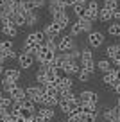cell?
Returning <instances> with one entry per match:
<instances>
[{
	"mask_svg": "<svg viewBox=\"0 0 120 122\" xmlns=\"http://www.w3.org/2000/svg\"><path fill=\"white\" fill-rule=\"evenodd\" d=\"M0 43H2V50H9L15 47V41H13V38H5V40H0Z\"/></svg>",
	"mask_w": 120,
	"mask_h": 122,
	"instance_id": "60d3db41",
	"label": "cell"
},
{
	"mask_svg": "<svg viewBox=\"0 0 120 122\" xmlns=\"http://www.w3.org/2000/svg\"><path fill=\"white\" fill-rule=\"evenodd\" d=\"M4 68H5V66H4V63H0V76L4 74Z\"/></svg>",
	"mask_w": 120,
	"mask_h": 122,
	"instance_id": "f5cc1de1",
	"label": "cell"
},
{
	"mask_svg": "<svg viewBox=\"0 0 120 122\" xmlns=\"http://www.w3.org/2000/svg\"><path fill=\"white\" fill-rule=\"evenodd\" d=\"M81 22V27H83V32H91L93 30V22L88 18H77Z\"/></svg>",
	"mask_w": 120,
	"mask_h": 122,
	"instance_id": "1f68e13d",
	"label": "cell"
},
{
	"mask_svg": "<svg viewBox=\"0 0 120 122\" xmlns=\"http://www.w3.org/2000/svg\"><path fill=\"white\" fill-rule=\"evenodd\" d=\"M36 49H38V43H32V41H23V45H22V50L23 52H29V54H34L36 52Z\"/></svg>",
	"mask_w": 120,
	"mask_h": 122,
	"instance_id": "e575fe53",
	"label": "cell"
},
{
	"mask_svg": "<svg viewBox=\"0 0 120 122\" xmlns=\"http://www.w3.org/2000/svg\"><path fill=\"white\" fill-rule=\"evenodd\" d=\"M59 2H61V5H63V7H65V9H68V7H72V5H74V4H75L74 0H59Z\"/></svg>",
	"mask_w": 120,
	"mask_h": 122,
	"instance_id": "bcb514c9",
	"label": "cell"
},
{
	"mask_svg": "<svg viewBox=\"0 0 120 122\" xmlns=\"http://www.w3.org/2000/svg\"><path fill=\"white\" fill-rule=\"evenodd\" d=\"M43 32L47 34V38H59L63 30H61V27L52 20V22L45 23V27H43Z\"/></svg>",
	"mask_w": 120,
	"mask_h": 122,
	"instance_id": "ba28073f",
	"label": "cell"
},
{
	"mask_svg": "<svg viewBox=\"0 0 120 122\" xmlns=\"http://www.w3.org/2000/svg\"><path fill=\"white\" fill-rule=\"evenodd\" d=\"M111 63H113V66H115V68H120V54H116V56L113 57Z\"/></svg>",
	"mask_w": 120,
	"mask_h": 122,
	"instance_id": "7dc6e473",
	"label": "cell"
},
{
	"mask_svg": "<svg viewBox=\"0 0 120 122\" xmlns=\"http://www.w3.org/2000/svg\"><path fill=\"white\" fill-rule=\"evenodd\" d=\"M11 22L15 23L18 29H20V27H25V16H23L22 13H13V15H11Z\"/></svg>",
	"mask_w": 120,
	"mask_h": 122,
	"instance_id": "484cf974",
	"label": "cell"
},
{
	"mask_svg": "<svg viewBox=\"0 0 120 122\" xmlns=\"http://www.w3.org/2000/svg\"><path fill=\"white\" fill-rule=\"evenodd\" d=\"M83 122H97V113H93V111H83Z\"/></svg>",
	"mask_w": 120,
	"mask_h": 122,
	"instance_id": "8d00e7d4",
	"label": "cell"
},
{
	"mask_svg": "<svg viewBox=\"0 0 120 122\" xmlns=\"http://www.w3.org/2000/svg\"><path fill=\"white\" fill-rule=\"evenodd\" d=\"M95 65H97V70H99V72H102V74H108V72H111V70L115 68L109 59H100V61H97Z\"/></svg>",
	"mask_w": 120,
	"mask_h": 122,
	"instance_id": "44dd1931",
	"label": "cell"
},
{
	"mask_svg": "<svg viewBox=\"0 0 120 122\" xmlns=\"http://www.w3.org/2000/svg\"><path fill=\"white\" fill-rule=\"evenodd\" d=\"M25 95L29 97V99H32L34 102H36V106H38V104H41V101H43V86H41V84L27 86L25 88Z\"/></svg>",
	"mask_w": 120,
	"mask_h": 122,
	"instance_id": "3957f363",
	"label": "cell"
},
{
	"mask_svg": "<svg viewBox=\"0 0 120 122\" xmlns=\"http://www.w3.org/2000/svg\"><path fill=\"white\" fill-rule=\"evenodd\" d=\"M108 34L111 36V38H120V22L109 23L108 25Z\"/></svg>",
	"mask_w": 120,
	"mask_h": 122,
	"instance_id": "4316f807",
	"label": "cell"
},
{
	"mask_svg": "<svg viewBox=\"0 0 120 122\" xmlns=\"http://www.w3.org/2000/svg\"><path fill=\"white\" fill-rule=\"evenodd\" d=\"M116 54H120L118 43H116V45H108V47H106V56H108L109 59H113V57H115Z\"/></svg>",
	"mask_w": 120,
	"mask_h": 122,
	"instance_id": "836d02e7",
	"label": "cell"
},
{
	"mask_svg": "<svg viewBox=\"0 0 120 122\" xmlns=\"http://www.w3.org/2000/svg\"><path fill=\"white\" fill-rule=\"evenodd\" d=\"M99 102H83V111H93V113H99Z\"/></svg>",
	"mask_w": 120,
	"mask_h": 122,
	"instance_id": "f35d334b",
	"label": "cell"
},
{
	"mask_svg": "<svg viewBox=\"0 0 120 122\" xmlns=\"http://www.w3.org/2000/svg\"><path fill=\"white\" fill-rule=\"evenodd\" d=\"M57 102H59V97L50 95V93H45V92H43V101H41V104H43V106L56 108V106H57Z\"/></svg>",
	"mask_w": 120,
	"mask_h": 122,
	"instance_id": "7402d4cb",
	"label": "cell"
},
{
	"mask_svg": "<svg viewBox=\"0 0 120 122\" xmlns=\"http://www.w3.org/2000/svg\"><path fill=\"white\" fill-rule=\"evenodd\" d=\"M47 122H54V120H47Z\"/></svg>",
	"mask_w": 120,
	"mask_h": 122,
	"instance_id": "6f0895ef",
	"label": "cell"
},
{
	"mask_svg": "<svg viewBox=\"0 0 120 122\" xmlns=\"http://www.w3.org/2000/svg\"><path fill=\"white\" fill-rule=\"evenodd\" d=\"M91 76H93V74H90V72H86V70H79V74H77V77H79V81H81V83H88V81L91 79Z\"/></svg>",
	"mask_w": 120,
	"mask_h": 122,
	"instance_id": "74e56055",
	"label": "cell"
},
{
	"mask_svg": "<svg viewBox=\"0 0 120 122\" xmlns=\"http://www.w3.org/2000/svg\"><path fill=\"white\" fill-rule=\"evenodd\" d=\"M36 115H40L45 122L47 120H54V118H56V110H54V108H49V106L40 104V108H36Z\"/></svg>",
	"mask_w": 120,
	"mask_h": 122,
	"instance_id": "8fae6325",
	"label": "cell"
},
{
	"mask_svg": "<svg viewBox=\"0 0 120 122\" xmlns=\"http://www.w3.org/2000/svg\"><path fill=\"white\" fill-rule=\"evenodd\" d=\"M99 11H100V2L99 0H88L86 2V16L84 18L95 22V20H99Z\"/></svg>",
	"mask_w": 120,
	"mask_h": 122,
	"instance_id": "277c9868",
	"label": "cell"
},
{
	"mask_svg": "<svg viewBox=\"0 0 120 122\" xmlns=\"http://www.w3.org/2000/svg\"><path fill=\"white\" fill-rule=\"evenodd\" d=\"M104 32H100V30H91V32H88V38H86V41H88V47L90 49H99V47L104 43Z\"/></svg>",
	"mask_w": 120,
	"mask_h": 122,
	"instance_id": "5b68a950",
	"label": "cell"
},
{
	"mask_svg": "<svg viewBox=\"0 0 120 122\" xmlns=\"http://www.w3.org/2000/svg\"><path fill=\"white\" fill-rule=\"evenodd\" d=\"M47 11L52 16V15H56V13H59V11H66V9L61 5L59 0H47Z\"/></svg>",
	"mask_w": 120,
	"mask_h": 122,
	"instance_id": "ac0fdd59",
	"label": "cell"
},
{
	"mask_svg": "<svg viewBox=\"0 0 120 122\" xmlns=\"http://www.w3.org/2000/svg\"><path fill=\"white\" fill-rule=\"evenodd\" d=\"M74 2H75V4H86L88 0H74Z\"/></svg>",
	"mask_w": 120,
	"mask_h": 122,
	"instance_id": "816d5d0a",
	"label": "cell"
},
{
	"mask_svg": "<svg viewBox=\"0 0 120 122\" xmlns=\"http://www.w3.org/2000/svg\"><path fill=\"white\" fill-rule=\"evenodd\" d=\"M45 45L49 47L50 50H54V52H57V40H56V38H47Z\"/></svg>",
	"mask_w": 120,
	"mask_h": 122,
	"instance_id": "b9f144b4",
	"label": "cell"
},
{
	"mask_svg": "<svg viewBox=\"0 0 120 122\" xmlns=\"http://www.w3.org/2000/svg\"><path fill=\"white\" fill-rule=\"evenodd\" d=\"M102 83L106 84V86H109V88H115L116 84V81H115V77H113V74L111 72H108V74H104V77H102Z\"/></svg>",
	"mask_w": 120,
	"mask_h": 122,
	"instance_id": "d6a6232c",
	"label": "cell"
},
{
	"mask_svg": "<svg viewBox=\"0 0 120 122\" xmlns=\"http://www.w3.org/2000/svg\"><path fill=\"white\" fill-rule=\"evenodd\" d=\"M2 95H4V90H2V88H0V97H2Z\"/></svg>",
	"mask_w": 120,
	"mask_h": 122,
	"instance_id": "11a10c76",
	"label": "cell"
},
{
	"mask_svg": "<svg viewBox=\"0 0 120 122\" xmlns=\"http://www.w3.org/2000/svg\"><path fill=\"white\" fill-rule=\"evenodd\" d=\"M13 122H27V118H23L22 115H18V117H16V118H15Z\"/></svg>",
	"mask_w": 120,
	"mask_h": 122,
	"instance_id": "681fc988",
	"label": "cell"
},
{
	"mask_svg": "<svg viewBox=\"0 0 120 122\" xmlns=\"http://www.w3.org/2000/svg\"><path fill=\"white\" fill-rule=\"evenodd\" d=\"M63 70L66 76H77L79 70H81V65H79V59H66L63 65Z\"/></svg>",
	"mask_w": 120,
	"mask_h": 122,
	"instance_id": "9c48e42d",
	"label": "cell"
},
{
	"mask_svg": "<svg viewBox=\"0 0 120 122\" xmlns=\"http://www.w3.org/2000/svg\"><path fill=\"white\" fill-rule=\"evenodd\" d=\"M116 108L120 110V97H118V101H116Z\"/></svg>",
	"mask_w": 120,
	"mask_h": 122,
	"instance_id": "db71d44e",
	"label": "cell"
},
{
	"mask_svg": "<svg viewBox=\"0 0 120 122\" xmlns=\"http://www.w3.org/2000/svg\"><path fill=\"white\" fill-rule=\"evenodd\" d=\"M52 20L61 27V30L68 29V27H70V23H72V22H70V16H68L66 11H59V13H56V15H52Z\"/></svg>",
	"mask_w": 120,
	"mask_h": 122,
	"instance_id": "52a82bcc",
	"label": "cell"
},
{
	"mask_svg": "<svg viewBox=\"0 0 120 122\" xmlns=\"http://www.w3.org/2000/svg\"><path fill=\"white\" fill-rule=\"evenodd\" d=\"M57 88H61V90H74V79H72V76H66V74H65L63 77H59Z\"/></svg>",
	"mask_w": 120,
	"mask_h": 122,
	"instance_id": "d6986e66",
	"label": "cell"
},
{
	"mask_svg": "<svg viewBox=\"0 0 120 122\" xmlns=\"http://www.w3.org/2000/svg\"><path fill=\"white\" fill-rule=\"evenodd\" d=\"M15 86H18V81H13V79H7V77H2V81H0V88L4 90V93H9Z\"/></svg>",
	"mask_w": 120,
	"mask_h": 122,
	"instance_id": "603a6c76",
	"label": "cell"
},
{
	"mask_svg": "<svg viewBox=\"0 0 120 122\" xmlns=\"http://www.w3.org/2000/svg\"><path fill=\"white\" fill-rule=\"evenodd\" d=\"M18 68L20 70H30L34 66V63H36V59H34V54H29V52H20L18 54Z\"/></svg>",
	"mask_w": 120,
	"mask_h": 122,
	"instance_id": "7a4b0ae2",
	"label": "cell"
},
{
	"mask_svg": "<svg viewBox=\"0 0 120 122\" xmlns=\"http://www.w3.org/2000/svg\"><path fill=\"white\" fill-rule=\"evenodd\" d=\"M0 63H2V59H0Z\"/></svg>",
	"mask_w": 120,
	"mask_h": 122,
	"instance_id": "680465c9",
	"label": "cell"
},
{
	"mask_svg": "<svg viewBox=\"0 0 120 122\" xmlns=\"http://www.w3.org/2000/svg\"><path fill=\"white\" fill-rule=\"evenodd\" d=\"M63 122H65V120H63Z\"/></svg>",
	"mask_w": 120,
	"mask_h": 122,
	"instance_id": "91938a15",
	"label": "cell"
},
{
	"mask_svg": "<svg viewBox=\"0 0 120 122\" xmlns=\"http://www.w3.org/2000/svg\"><path fill=\"white\" fill-rule=\"evenodd\" d=\"M7 95L13 99V102H20V101H23V99L27 97V95H25V88H22L20 84H18V86H15V88H13V90L9 92Z\"/></svg>",
	"mask_w": 120,
	"mask_h": 122,
	"instance_id": "9a60e30c",
	"label": "cell"
},
{
	"mask_svg": "<svg viewBox=\"0 0 120 122\" xmlns=\"http://www.w3.org/2000/svg\"><path fill=\"white\" fill-rule=\"evenodd\" d=\"M27 41H32V43H38V45H43L47 41V34L43 32V29H38V30H32L25 36Z\"/></svg>",
	"mask_w": 120,
	"mask_h": 122,
	"instance_id": "30bf717a",
	"label": "cell"
},
{
	"mask_svg": "<svg viewBox=\"0 0 120 122\" xmlns=\"http://www.w3.org/2000/svg\"><path fill=\"white\" fill-rule=\"evenodd\" d=\"M81 102H99V95L91 90H83L81 93H77Z\"/></svg>",
	"mask_w": 120,
	"mask_h": 122,
	"instance_id": "2e32d148",
	"label": "cell"
},
{
	"mask_svg": "<svg viewBox=\"0 0 120 122\" xmlns=\"http://www.w3.org/2000/svg\"><path fill=\"white\" fill-rule=\"evenodd\" d=\"M0 18H2V11H0Z\"/></svg>",
	"mask_w": 120,
	"mask_h": 122,
	"instance_id": "9f6ffc18",
	"label": "cell"
},
{
	"mask_svg": "<svg viewBox=\"0 0 120 122\" xmlns=\"http://www.w3.org/2000/svg\"><path fill=\"white\" fill-rule=\"evenodd\" d=\"M66 122H83V111H75V113L66 115Z\"/></svg>",
	"mask_w": 120,
	"mask_h": 122,
	"instance_id": "d590c367",
	"label": "cell"
},
{
	"mask_svg": "<svg viewBox=\"0 0 120 122\" xmlns=\"http://www.w3.org/2000/svg\"><path fill=\"white\" fill-rule=\"evenodd\" d=\"M116 9H111V7H106V5H102L100 11H99V20H100L102 23H108L113 20V15H115Z\"/></svg>",
	"mask_w": 120,
	"mask_h": 122,
	"instance_id": "5bb4252c",
	"label": "cell"
},
{
	"mask_svg": "<svg viewBox=\"0 0 120 122\" xmlns=\"http://www.w3.org/2000/svg\"><path fill=\"white\" fill-rule=\"evenodd\" d=\"M113 90H115V93H116V95H120V83H118V84H116V86H115V88H113Z\"/></svg>",
	"mask_w": 120,
	"mask_h": 122,
	"instance_id": "f907efd6",
	"label": "cell"
},
{
	"mask_svg": "<svg viewBox=\"0 0 120 122\" xmlns=\"http://www.w3.org/2000/svg\"><path fill=\"white\" fill-rule=\"evenodd\" d=\"M20 106L25 108V110H30V111H34V113H36V102H34L32 99H29V97H25L23 101H20Z\"/></svg>",
	"mask_w": 120,
	"mask_h": 122,
	"instance_id": "4dcf8cb0",
	"label": "cell"
},
{
	"mask_svg": "<svg viewBox=\"0 0 120 122\" xmlns=\"http://www.w3.org/2000/svg\"><path fill=\"white\" fill-rule=\"evenodd\" d=\"M34 79H36V83L38 84H45V81H47V76H45V68H43L41 65H40V68L36 70V74H34Z\"/></svg>",
	"mask_w": 120,
	"mask_h": 122,
	"instance_id": "83f0119b",
	"label": "cell"
},
{
	"mask_svg": "<svg viewBox=\"0 0 120 122\" xmlns=\"http://www.w3.org/2000/svg\"><path fill=\"white\" fill-rule=\"evenodd\" d=\"M32 4H34V9H43L47 7V0H32Z\"/></svg>",
	"mask_w": 120,
	"mask_h": 122,
	"instance_id": "7bdbcfd3",
	"label": "cell"
},
{
	"mask_svg": "<svg viewBox=\"0 0 120 122\" xmlns=\"http://www.w3.org/2000/svg\"><path fill=\"white\" fill-rule=\"evenodd\" d=\"M25 27H36L38 22H40V15H38V9H30L25 15Z\"/></svg>",
	"mask_w": 120,
	"mask_h": 122,
	"instance_id": "7c38bea8",
	"label": "cell"
},
{
	"mask_svg": "<svg viewBox=\"0 0 120 122\" xmlns=\"http://www.w3.org/2000/svg\"><path fill=\"white\" fill-rule=\"evenodd\" d=\"M0 32L5 38H16L18 36V27L15 23H5V25H0Z\"/></svg>",
	"mask_w": 120,
	"mask_h": 122,
	"instance_id": "4fadbf2b",
	"label": "cell"
},
{
	"mask_svg": "<svg viewBox=\"0 0 120 122\" xmlns=\"http://www.w3.org/2000/svg\"><path fill=\"white\" fill-rule=\"evenodd\" d=\"M54 56H56V52L50 50L45 43H43V45H38L36 52H34V59H36L38 63H52Z\"/></svg>",
	"mask_w": 120,
	"mask_h": 122,
	"instance_id": "6da1fadb",
	"label": "cell"
},
{
	"mask_svg": "<svg viewBox=\"0 0 120 122\" xmlns=\"http://www.w3.org/2000/svg\"><path fill=\"white\" fill-rule=\"evenodd\" d=\"M57 108H59L61 113H65V115H70V113H72L70 101H65V99H61V97H59V102H57Z\"/></svg>",
	"mask_w": 120,
	"mask_h": 122,
	"instance_id": "f1b7e54d",
	"label": "cell"
},
{
	"mask_svg": "<svg viewBox=\"0 0 120 122\" xmlns=\"http://www.w3.org/2000/svg\"><path fill=\"white\" fill-rule=\"evenodd\" d=\"M79 65H81V68H83V70H86V72H90V74H93L95 68H97V65H95L93 59H86V61L79 59Z\"/></svg>",
	"mask_w": 120,
	"mask_h": 122,
	"instance_id": "cb8c5ba5",
	"label": "cell"
},
{
	"mask_svg": "<svg viewBox=\"0 0 120 122\" xmlns=\"http://www.w3.org/2000/svg\"><path fill=\"white\" fill-rule=\"evenodd\" d=\"M104 5L111 9H118V0H104Z\"/></svg>",
	"mask_w": 120,
	"mask_h": 122,
	"instance_id": "ee69618b",
	"label": "cell"
},
{
	"mask_svg": "<svg viewBox=\"0 0 120 122\" xmlns=\"http://www.w3.org/2000/svg\"><path fill=\"white\" fill-rule=\"evenodd\" d=\"M104 120H106V122H120L116 106H115V108H108V110L104 111Z\"/></svg>",
	"mask_w": 120,
	"mask_h": 122,
	"instance_id": "ffe728a7",
	"label": "cell"
},
{
	"mask_svg": "<svg viewBox=\"0 0 120 122\" xmlns=\"http://www.w3.org/2000/svg\"><path fill=\"white\" fill-rule=\"evenodd\" d=\"M70 9H74V15L77 18H84L86 16V4H74Z\"/></svg>",
	"mask_w": 120,
	"mask_h": 122,
	"instance_id": "d4e9b609",
	"label": "cell"
},
{
	"mask_svg": "<svg viewBox=\"0 0 120 122\" xmlns=\"http://www.w3.org/2000/svg\"><path fill=\"white\" fill-rule=\"evenodd\" d=\"M81 61H86V59H93V52H91V49H83L81 50V57H79Z\"/></svg>",
	"mask_w": 120,
	"mask_h": 122,
	"instance_id": "ab89813d",
	"label": "cell"
},
{
	"mask_svg": "<svg viewBox=\"0 0 120 122\" xmlns=\"http://www.w3.org/2000/svg\"><path fill=\"white\" fill-rule=\"evenodd\" d=\"M20 115H22L23 118H30L34 115V111H30V110H25V108H20Z\"/></svg>",
	"mask_w": 120,
	"mask_h": 122,
	"instance_id": "f6af8a7d",
	"label": "cell"
},
{
	"mask_svg": "<svg viewBox=\"0 0 120 122\" xmlns=\"http://www.w3.org/2000/svg\"><path fill=\"white\" fill-rule=\"evenodd\" d=\"M2 76L7 77V79H13V81H20V77H22V70L16 68V66H5Z\"/></svg>",
	"mask_w": 120,
	"mask_h": 122,
	"instance_id": "e0dca14e",
	"label": "cell"
},
{
	"mask_svg": "<svg viewBox=\"0 0 120 122\" xmlns=\"http://www.w3.org/2000/svg\"><path fill=\"white\" fill-rule=\"evenodd\" d=\"M79 34H83V27H81V22H72L70 23V36H79Z\"/></svg>",
	"mask_w": 120,
	"mask_h": 122,
	"instance_id": "f546056e",
	"label": "cell"
},
{
	"mask_svg": "<svg viewBox=\"0 0 120 122\" xmlns=\"http://www.w3.org/2000/svg\"><path fill=\"white\" fill-rule=\"evenodd\" d=\"M113 20H115V22H120V9H116V11H115V15H113Z\"/></svg>",
	"mask_w": 120,
	"mask_h": 122,
	"instance_id": "c3c4849f",
	"label": "cell"
},
{
	"mask_svg": "<svg viewBox=\"0 0 120 122\" xmlns=\"http://www.w3.org/2000/svg\"><path fill=\"white\" fill-rule=\"evenodd\" d=\"M74 47H75L74 36L65 34V36H59V38H57V52H68V50L74 49Z\"/></svg>",
	"mask_w": 120,
	"mask_h": 122,
	"instance_id": "8992f818",
	"label": "cell"
}]
</instances>
